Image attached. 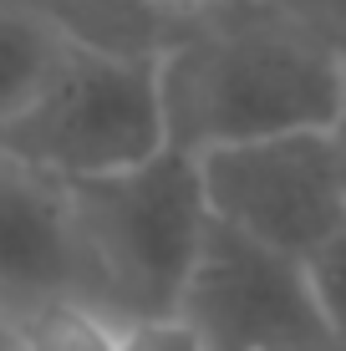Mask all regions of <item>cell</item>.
<instances>
[{
    "mask_svg": "<svg viewBox=\"0 0 346 351\" xmlns=\"http://www.w3.org/2000/svg\"><path fill=\"white\" fill-rule=\"evenodd\" d=\"M62 46L66 36L36 0H0V128L31 102Z\"/></svg>",
    "mask_w": 346,
    "mask_h": 351,
    "instance_id": "ba28073f",
    "label": "cell"
},
{
    "mask_svg": "<svg viewBox=\"0 0 346 351\" xmlns=\"http://www.w3.org/2000/svg\"><path fill=\"white\" fill-rule=\"evenodd\" d=\"M0 148L41 173L82 184L169 148L158 56L66 41L31 102L0 128Z\"/></svg>",
    "mask_w": 346,
    "mask_h": 351,
    "instance_id": "3957f363",
    "label": "cell"
},
{
    "mask_svg": "<svg viewBox=\"0 0 346 351\" xmlns=\"http://www.w3.org/2000/svg\"><path fill=\"white\" fill-rule=\"evenodd\" d=\"M306 270H311V290H316V306H321L331 346L346 351V229L306 260Z\"/></svg>",
    "mask_w": 346,
    "mask_h": 351,
    "instance_id": "9c48e42d",
    "label": "cell"
},
{
    "mask_svg": "<svg viewBox=\"0 0 346 351\" xmlns=\"http://www.w3.org/2000/svg\"><path fill=\"white\" fill-rule=\"evenodd\" d=\"M87 290L117 316L178 311L184 280L209 229L199 163L163 148L133 168L66 184Z\"/></svg>",
    "mask_w": 346,
    "mask_h": 351,
    "instance_id": "7a4b0ae2",
    "label": "cell"
},
{
    "mask_svg": "<svg viewBox=\"0 0 346 351\" xmlns=\"http://www.w3.org/2000/svg\"><path fill=\"white\" fill-rule=\"evenodd\" d=\"M178 316L194 321L209 351H336L306 260L280 255L219 219L204 229Z\"/></svg>",
    "mask_w": 346,
    "mask_h": 351,
    "instance_id": "5b68a950",
    "label": "cell"
},
{
    "mask_svg": "<svg viewBox=\"0 0 346 351\" xmlns=\"http://www.w3.org/2000/svg\"><path fill=\"white\" fill-rule=\"evenodd\" d=\"M143 16H153L163 31L173 36H188L194 26H204V21L224 16V10H240V5H265V0H133Z\"/></svg>",
    "mask_w": 346,
    "mask_h": 351,
    "instance_id": "8fae6325",
    "label": "cell"
},
{
    "mask_svg": "<svg viewBox=\"0 0 346 351\" xmlns=\"http://www.w3.org/2000/svg\"><path fill=\"white\" fill-rule=\"evenodd\" d=\"M0 321L10 351H117V331H123V316L82 290L26 300Z\"/></svg>",
    "mask_w": 346,
    "mask_h": 351,
    "instance_id": "52a82bcc",
    "label": "cell"
},
{
    "mask_svg": "<svg viewBox=\"0 0 346 351\" xmlns=\"http://www.w3.org/2000/svg\"><path fill=\"white\" fill-rule=\"evenodd\" d=\"M0 351H10V346H5V321H0Z\"/></svg>",
    "mask_w": 346,
    "mask_h": 351,
    "instance_id": "9a60e30c",
    "label": "cell"
},
{
    "mask_svg": "<svg viewBox=\"0 0 346 351\" xmlns=\"http://www.w3.org/2000/svg\"><path fill=\"white\" fill-rule=\"evenodd\" d=\"M341 102H346V56H341ZM346 117V112H341Z\"/></svg>",
    "mask_w": 346,
    "mask_h": 351,
    "instance_id": "5bb4252c",
    "label": "cell"
},
{
    "mask_svg": "<svg viewBox=\"0 0 346 351\" xmlns=\"http://www.w3.org/2000/svg\"><path fill=\"white\" fill-rule=\"evenodd\" d=\"M56 290H87L66 184L0 148V316Z\"/></svg>",
    "mask_w": 346,
    "mask_h": 351,
    "instance_id": "8992f818",
    "label": "cell"
},
{
    "mask_svg": "<svg viewBox=\"0 0 346 351\" xmlns=\"http://www.w3.org/2000/svg\"><path fill=\"white\" fill-rule=\"evenodd\" d=\"M117 351H209V341L194 331L188 316L158 311V316H123Z\"/></svg>",
    "mask_w": 346,
    "mask_h": 351,
    "instance_id": "30bf717a",
    "label": "cell"
},
{
    "mask_svg": "<svg viewBox=\"0 0 346 351\" xmlns=\"http://www.w3.org/2000/svg\"><path fill=\"white\" fill-rule=\"evenodd\" d=\"M295 21H306L331 51L346 56V0H280Z\"/></svg>",
    "mask_w": 346,
    "mask_h": 351,
    "instance_id": "7c38bea8",
    "label": "cell"
},
{
    "mask_svg": "<svg viewBox=\"0 0 346 351\" xmlns=\"http://www.w3.org/2000/svg\"><path fill=\"white\" fill-rule=\"evenodd\" d=\"M194 163L214 219L280 255L311 260L346 229L336 128L230 143L199 153Z\"/></svg>",
    "mask_w": 346,
    "mask_h": 351,
    "instance_id": "277c9868",
    "label": "cell"
},
{
    "mask_svg": "<svg viewBox=\"0 0 346 351\" xmlns=\"http://www.w3.org/2000/svg\"><path fill=\"white\" fill-rule=\"evenodd\" d=\"M336 163H341V199H346V117L336 123Z\"/></svg>",
    "mask_w": 346,
    "mask_h": 351,
    "instance_id": "4fadbf2b",
    "label": "cell"
},
{
    "mask_svg": "<svg viewBox=\"0 0 346 351\" xmlns=\"http://www.w3.org/2000/svg\"><path fill=\"white\" fill-rule=\"evenodd\" d=\"M158 92L169 148L188 158L280 132H326L346 112L341 51L280 0L224 10L178 36L158 56Z\"/></svg>",
    "mask_w": 346,
    "mask_h": 351,
    "instance_id": "6da1fadb",
    "label": "cell"
}]
</instances>
